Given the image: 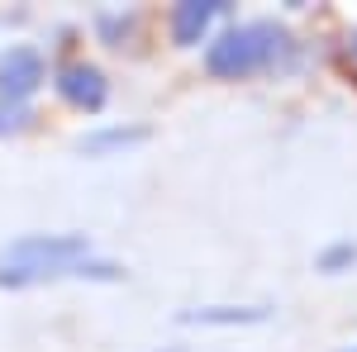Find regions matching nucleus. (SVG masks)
<instances>
[{
	"mask_svg": "<svg viewBox=\"0 0 357 352\" xmlns=\"http://www.w3.org/2000/svg\"><path fill=\"white\" fill-rule=\"evenodd\" d=\"M96 29H100V38H105V43H124V33L134 29V15H100Z\"/></svg>",
	"mask_w": 357,
	"mask_h": 352,
	"instance_id": "nucleus-9",
	"label": "nucleus"
},
{
	"mask_svg": "<svg viewBox=\"0 0 357 352\" xmlns=\"http://www.w3.org/2000/svg\"><path fill=\"white\" fill-rule=\"evenodd\" d=\"M43 82H48V67H43V53L38 48L15 43L10 53H0V100L5 105H24Z\"/></svg>",
	"mask_w": 357,
	"mask_h": 352,
	"instance_id": "nucleus-3",
	"label": "nucleus"
},
{
	"mask_svg": "<svg viewBox=\"0 0 357 352\" xmlns=\"http://www.w3.org/2000/svg\"><path fill=\"white\" fill-rule=\"evenodd\" d=\"M24 119H29V109H24V105H5V100H0V134H10V129H24Z\"/></svg>",
	"mask_w": 357,
	"mask_h": 352,
	"instance_id": "nucleus-10",
	"label": "nucleus"
},
{
	"mask_svg": "<svg viewBox=\"0 0 357 352\" xmlns=\"http://www.w3.org/2000/svg\"><path fill=\"white\" fill-rule=\"evenodd\" d=\"M291 53V33L272 20H252V24H234L205 48V72L220 82H243L252 72H267L276 57Z\"/></svg>",
	"mask_w": 357,
	"mask_h": 352,
	"instance_id": "nucleus-1",
	"label": "nucleus"
},
{
	"mask_svg": "<svg viewBox=\"0 0 357 352\" xmlns=\"http://www.w3.org/2000/svg\"><path fill=\"white\" fill-rule=\"evenodd\" d=\"M57 95H62L67 105L96 114V109L105 105L110 86H105V72H100V67H91V62H72V67L57 72Z\"/></svg>",
	"mask_w": 357,
	"mask_h": 352,
	"instance_id": "nucleus-4",
	"label": "nucleus"
},
{
	"mask_svg": "<svg viewBox=\"0 0 357 352\" xmlns=\"http://www.w3.org/2000/svg\"><path fill=\"white\" fill-rule=\"evenodd\" d=\"M353 262H357V243H329L324 252H319L314 267L319 271H343V267H353Z\"/></svg>",
	"mask_w": 357,
	"mask_h": 352,
	"instance_id": "nucleus-8",
	"label": "nucleus"
},
{
	"mask_svg": "<svg viewBox=\"0 0 357 352\" xmlns=\"http://www.w3.org/2000/svg\"><path fill=\"white\" fill-rule=\"evenodd\" d=\"M220 10H224V0H186V5H176V10H172V38H176L181 48L200 43L205 29H210V20H215Z\"/></svg>",
	"mask_w": 357,
	"mask_h": 352,
	"instance_id": "nucleus-5",
	"label": "nucleus"
},
{
	"mask_svg": "<svg viewBox=\"0 0 357 352\" xmlns=\"http://www.w3.org/2000/svg\"><path fill=\"white\" fill-rule=\"evenodd\" d=\"M91 257V238L86 234H24L5 247L0 267H20V271H48L62 262Z\"/></svg>",
	"mask_w": 357,
	"mask_h": 352,
	"instance_id": "nucleus-2",
	"label": "nucleus"
},
{
	"mask_svg": "<svg viewBox=\"0 0 357 352\" xmlns=\"http://www.w3.org/2000/svg\"><path fill=\"white\" fill-rule=\"evenodd\" d=\"M348 352H357V348H348Z\"/></svg>",
	"mask_w": 357,
	"mask_h": 352,
	"instance_id": "nucleus-12",
	"label": "nucleus"
},
{
	"mask_svg": "<svg viewBox=\"0 0 357 352\" xmlns=\"http://www.w3.org/2000/svg\"><path fill=\"white\" fill-rule=\"evenodd\" d=\"M272 309L267 305H210V309H186L181 324H215V328H234V324H262Z\"/></svg>",
	"mask_w": 357,
	"mask_h": 352,
	"instance_id": "nucleus-6",
	"label": "nucleus"
},
{
	"mask_svg": "<svg viewBox=\"0 0 357 352\" xmlns=\"http://www.w3.org/2000/svg\"><path fill=\"white\" fill-rule=\"evenodd\" d=\"M143 138H148V129H100V134L82 138V153L100 158V153H110V148H129V143H143Z\"/></svg>",
	"mask_w": 357,
	"mask_h": 352,
	"instance_id": "nucleus-7",
	"label": "nucleus"
},
{
	"mask_svg": "<svg viewBox=\"0 0 357 352\" xmlns=\"http://www.w3.org/2000/svg\"><path fill=\"white\" fill-rule=\"evenodd\" d=\"M353 53H357V33H353Z\"/></svg>",
	"mask_w": 357,
	"mask_h": 352,
	"instance_id": "nucleus-11",
	"label": "nucleus"
}]
</instances>
